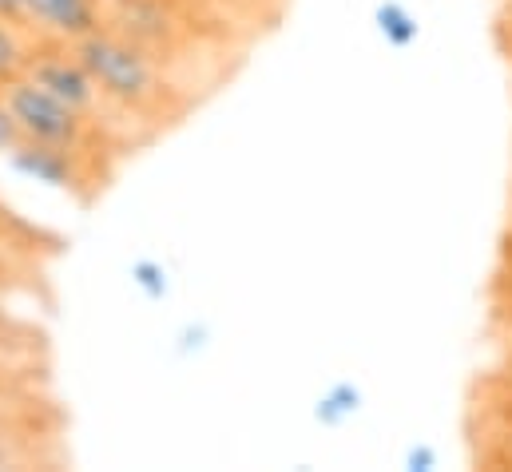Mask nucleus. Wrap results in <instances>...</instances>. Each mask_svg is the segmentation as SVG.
Here are the masks:
<instances>
[{"instance_id": "f257e3e1", "label": "nucleus", "mask_w": 512, "mask_h": 472, "mask_svg": "<svg viewBox=\"0 0 512 472\" xmlns=\"http://www.w3.org/2000/svg\"><path fill=\"white\" fill-rule=\"evenodd\" d=\"M76 56L84 60V68L92 72V80L100 84L104 100L120 104V108H147L163 96V80L159 68L151 64L147 48L112 36V32H92L76 44Z\"/></svg>"}, {"instance_id": "f03ea898", "label": "nucleus", "mask_w": 512, "mask_h": 472, "mask_svg": "<svg viewBox=\"0 0 512 472\" xmlns=\"http://www.w3.org/2000/svg\"><path fill=\"white\" fill-rule=\"evenodd\" d=\"M4 108L12 112L20 139L32 143H48V147H64L76 151L84 139V116L76 108H68L64 100H56L48 88H40L32 76H12L4 80Z\"/></svg>"}, {"instance_id": "7ed1b4c3", "label": "nucleus", "mask_w": 512, "mask_h": 472, "mask_svg": "<svg viewBox=\"0 0 512 472\" xmlns=\"http://www.w3.org/2000/svg\"><path fill=\"white\" fill-rule=\"evenodd\" d=\"M24 76H32L40 88H48L56 100H64L68 108H76L80 116H88L100 104V96H104L80 56H64V52L36 56V60H28Z\"/></svg>"}, {"instance_id": "20e7f679", "label": "nucleus", "mask_w": 512, "mask_h": 472, "mask_svg": "<svg viewBox=\"0 0 512 472\" xmlns=\"http://www.w3.org/2000/svg\"><path fill=\"white\" fill-rule=\"evenodd\" d=\"M24 20L56 40L80 44L84 36L100 32V0H24Z\"/></svg>"}, {"instance_id": "39448f33", "label": "nucleus", "mask_w": 512, "mask_h": 472, "mask_svg": "<svg viewBox=\"0 0 512 472\" xmlns=\"http://www.w3.org/2000/svg\"><path fill=\"white\" fill-rule=\"evenodd\" d=\"M8 163L32 179V183H44V187H72L76 183V167H72V151L64 147H48V143H32V139H20L12 151H8Z\"/></svg>"}, {"instance_id": "423d86ee", "label": "nucleus", "mask_w": 512, "mask_h": 472, "mask_svg": "<svg viewBox=\"0 0 512 472\" xmlns=\"http://www.w3.org/2000/svg\"><path fill=\"white\" fill-rule=\"evenodd\" d=\"M362 405H366L362 385H354V381H334V385L318 397L314 421L326 425V429H342V425H350V421L362 413Z\"/></svg>"}, {"instance_id": "0eeeda50", "label": "nucleus", "mask_w": 512, "mask_h": 472, "mask_svg": "<svg viewBox=\"0 0 512 472\" xmlns=\"http://www.w3.org/2000/svg\"><path fill=\"white\" fill-rule=\"evenodd\" d=\"M374 24H378L385 44H393V48H409V44L421 36L417 16H413L401 0H382V4L374 8Z\"/></svg>"}, {"instance_id": "6e6552de", "label": "nucleus", "mask_w": 512, "mask_h": 472, "mask_svg": "<svg viewBox=\"0 0 512 472\" xmlns=\"http://www.w3.org/2000/svg\"><path fill=\"white\" fill-rule=\"evenodd\" d=\"M24 68H28L24 44H20V36H16V28H12V20H8V16H0V80L20 76Z\"/></svg>"}, {"instance_id": "1a4fd4ad", "label": "nucleus", "mask_w": 512, "mask_h": 472, "mask_svg": "<svg viewBox=\"0 0 512 472\" xmlns=\"http://www.w3.org/2000/svg\"><path fill=\"white\" fill-rule=\"evenodd\" d=\"M131 282H135L147 298H163V294H167V270H163L159 262H151V258H139V262L131 266Z\"/></svg>"}, {"instance_id": "9d476101", "label": "nucleus", "mask_w": 512, "mask_h": 472, "mask_svg": "<svg viewBox=\"0 0 512 472\" xmlns=\"http://www.w3.org/2000/svg\"><path fill=\"white\" fill-rule=\"evenodd\" d=\"M437 465L441 461H437V449L433 445H409L405 449V469L409 472H433Z\"/></svg>"}, {"instance_id": "9b49d317", "label": "nucleus", "mask_w": 512, "mask_h": 472, "mask_svg": "<svg viewBox=\"0 0 512 472\" xmlns=\"http://www.w3.org/2000/svg\"><path fill=\"white\" fill-rule=\"evenodd\" d=\"M16 143H20V127H16L12 112H8V108H4V100H0V151L8 155Z\"/></svg>"}, {"instance_id": "f8f14e48", "label": "nucleus", "mask_w": 512, "mask_h": 472, "mask_svg": "<svg viewBox=\"0 0 512 472\" xmlns=\"http://www.w3.org/2000/svg\"><path fill=\"white\" fill-rule=\"evenodd\" d=\"M12 465H16V461H12V453H8V445L0 441V469H12Z\"/></svg>"}, {"instance_id": "ddd939ff", "label": "nucleus", "mask_w": 512, "mask_h": 472, "mask_svg": "<svg viewBox=\"0 0 512 472\" xmlns=\"http://www.w3.org/2000/svg\"><path fill=\"white\" fill-rule=\"evenodd\" d=\"M4 346H8V314L0 310V350H4Z\"/></svg>"}]
</instances>
